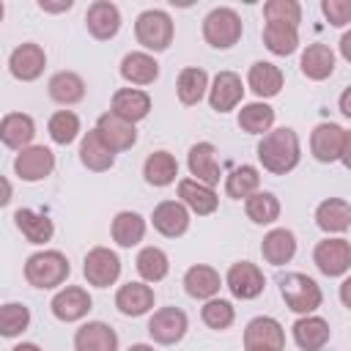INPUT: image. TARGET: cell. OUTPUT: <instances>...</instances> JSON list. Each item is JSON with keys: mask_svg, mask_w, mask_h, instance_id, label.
Masks as SVG:
<instances>
[{"mask_svg": "<svg viewBox=\"0 0 351 351\" xmlns=\"http://www.w3.org/2000/svg\"><path fill=\"white\" fill-rule=\"evenodd\" d=\"M263 16H266V22L296 27L302 22V5L296 0H269L263 5Z\"/></svg>", "mask_w": 351, "mask_h": 351, "instance_id": "f6af8a7d", "label": "cell"}, {"mask_svg": "<svg viewBox=\"0 0 351 351\" xmlns=\"http://www.w3.org/2000/svg\"><path fill=\"white\" fill-rule=\"evenodd\" d=\"M263 44H266V49L274 52V55H291V52H296V47H299V33H296V27H291V25L266 22V27H263Z\"/></svg>", "mask_w": 351, "mask_h": 351, "instance_id": "74e56055", "label": "cell"}, {"mask_svg": "<svg viewBox=\"0 0 351 351\" xmlns=\"http://www.w3.org/2000/svg\"><path fill=\"white\" fill-rule=\"evenodd\" d=\"M134 36L137 41L145 47V49H154V52H162L170 47L173 41V19L159 11V8H148L137 16L134 22Z\"/></svg>", "mask_w": 351, "mask_h": 351, "instance_id": "5b68a950", "label": "cell"}, {"mask_svg": "<svg viewBox=\"0 0 351 351\" xmlns=\"http://www.w3.org/2000/svg\"><path fill=\"white\" fill-rule=\"evenodd\" d=\"M38 8H41V11H52V14H58V11H69V8H71V0H60V3L41 0V3H38Z\"/></svg>", "mask_w": 351, "mask_h": 351, "instance_id": "c3c4849f", "label": "cell"}, {"mask_svg": "<svg viewBox=\"0 0 351 351\" xmlns=\"http://www.w3.org/2000/svg\"><path fill=\"white\" fill-rule=\"evenodd\" d=\"M8 200H11V181L0 176V208H3Z\"/></svg>", "mask_w": 351, "mask_h": 351, "instance_id": "681fc988", "label": "cell"}, {"mask_svg": "<svg viewBox=\"0 0 351 351\" xmlns=\"http://www.w3.org/2000/svg\"><path fill=\"white\" fill-rule=\"evenodd\" d=\"M82 274L90 285L96 288H107L112 285L118 277H121V258L107 250V247H93L88 255H85V266H82Z\"/></svg>", "mask_w": 351, "mask_h": 351, "instance_id": "ba28073f", "label": "cell"}, {"mask_svg": "<svg viewBox=\"0 0 351 351\" xmlns=\"http://www.w3.org/2000/svg\"><path fill=\"white\" fill-rule=\"evenodd\" d=\"M351 148V132L337 123H318L310 134V151L318 162H346V154Z\"/></svg>", "mask_w": 351, "mask_h": 351, "instance_id": "277c9868", "label": "cell"}, {"mask_svg": "<svg viewBox=\"0 0 351 351\" xmlns=\"http://www.w3.org/2000/svg\"><path fill=\"white\" fill-rule=\"evenodd\" d=\"M261 252H263L266 263L282 266V263H288L296 255V236L291 230H285V228H274V230H269L263 236Z\"/></svg>", "mask_w": 351, "mask_h": 351, "instance_id": "484cf974", "label": "cell"}, {"mask_svg": "<svg viewBox=\"0 0 351 351\" xmlns=\"http://www.w3.org/2000/svg\"><path fill=\"white\" fill-rule=\"evenodd\" d=\"M44 66H47L44 49H41L38 44H30V41H27V44H19V47L11 52V58H8L11 74H14L16 80H22V82L38 80L41 71H44Z\"/></svg>", "mask_w": 351, "mask_h": 351, "instance_id": "5bb4252c", "label": "cell"}, {"mask_svg": "<svg viewBox=\"0 0 351 351\" xmlns=\"http://www.w3.org/2000/svg\"><path fill=\"white\" fill-rule=\"evenodd\" d=\"M244 348H271V351H282L285 348V335L280 321L261 315L252 318L244 329Z\"/></svg>", "mask_w": 351, "mask_h": 351, "instance_id": "4fadbf2b", "label": "cell"}, {"mask_svg": "<svg viewBox=\"0 0 351 351\" xmlns=\"http://www.w3.org/2000/svg\"><path fill=\"white\" fill-rule=\"evenodd\" d=\"M206 88H208V74H206L203 69L189 66V69H184V71L178 74L176 93H178L181 104H197V101L203 99Z\"/></svg>", "mask_w": 351, "mask_h": 351, "instance_id": "8d00e7d4", "label": "cell"}, {"mask_svg": "<svg viewBox=\"0 0 351 351\" xmlns=\"http://www.w3.org/2000/svg\"><path fill=\"white\" fill-rule=\"evenodd\" d=\"M228 288H230V293L236 296V299H255V296H261L263 293V288H266V277H263V271L255 266V263H250V261H239V263H233L230 269H228Z\"/></svg>", "mask_w": 351, "mask_h": 351, "instance_id": "30bf717a", "label": "cell"}, {"mask_svg": "<svg viewBox=\"0 0 351 351\" xmlns=\"http://www.w3.org/2000/svg\"><path fill=\"white\" fill-rule=\"evenodd\" d=\"M244 351H271V348H244Z\"/></svg>", "mask_w": 351, "mask_h": 351, "instance_id": "11a10c76", "label": "cell"}, {"mask_svg": "<svg viewBox=\"0 0 351 351\" xmlns=\"http://www.w3.org/2000/svg\"><path fill=\"white\" fill-rule=\"evenodd\" d=\"M203 38L217 49L233 47L241 38V16L233 8L208 11V16L203 19Z\"/></svg>", "mask_w": 351, "mask_h": 351, "instance_id": "8992f818", "label": "cell"}, {"mask_svg": "<svg viewBox=\"0 0 351 351\" xmlns=\"http://www.w3.org/2000/svg\"><path fill=\"white\" fill-rule=\"evenodd\" d=\"M90 296H88V291L85 288H80V285H69V288H63V291H58L55 296H52V302H49V307H52V315L58 318V321H80L82 315H88V310H90Z\"/></svg>", "mask_w": 351, "mask_h": 351, "instance_id": "9a60e30c", "label": "cell"}, {"mask_svg": "<svg viewBox=\"0 0 351 351\" xmlns=\"http://www.w3.org/2000/svg\"><path fill=\"white\" fill-rule=\"evenodd\" d=\"M33 134H36V123L25 112H8L0 121V140L8 148H19V151L27 148V143L33 140Z\"/></svg>", "mask_w": 351, "mask_h": 351, "instance_id": "4316f807", "label": "cell"}, {"mask_svg": "<svg viewBox=\"0 0 351 351\" xmlns=\"http://www.w3.org/2000/svg\"><path fill=\"white\" fill-rule=\"evenodd\" d=\"M85 25H88V30H90L93 38L107 41L121 27V11H118V5H112L107 0H96L88 8V14H85Z\"/></svg>", "mask_w": 351, "mask_h": 351, "instance_id": "ffe728a7", "label": "cell"}, {"mask_svg": "<svg viewBox=\"0 0 351 351\" xmlns=\"http://www.w3.org/2000/svg\"><path fill=\"white\" fill-rule=\"evenodd\" d=\"M348 96H351V90H343V96H340V112H343V115H351V104H348Z\"/></svg>", "mask_w": 351, "mask_h": 351, "instance_id": "816d5d0a", "label": "cell"}, {"mask_svg": "<svg viewBox=\"0 0 351 351\" xmlns=\"http://www.w3.org/2000/svg\"><path fill=\"white\" fill-rule=\"evenodd\" d=\"M184 288H186V293L195 296V299H214L217 291H219V274H217L211 266L197 263V266L186 269V274H184Z\"/></svg>", "mask_w": 351, "mask_h": 351, "instance_id": "1f68e13d", "label": "cell"}, {"mask_svg": "<svg viewBox=\"0 0 351 351\" xmlns=\"http://www.w3.org/2000/svg\"><path fill=\"white\" fill-rule=\"evenodd\" d=\"M315 222L321 230L326 233H346L351 225V206L343 197H329L324 203H318L315 208Z\"/></svg>", "mask_w": 351, "mask_h": 351, "instance_id": "cb8c5ba5", "label": "cell"}, {"mask_svg": "<svg viewBox=\"0 0 351 351\" xmlns=\"http://www.w3.org/2000/svg\"><path fill=\"white\" fill-rule=\"evenodd\" d=\"M143 176L151 186H167L178 176V162L167 151H154L143 165Z\"/></svg>", "mask_w": 351, "mask_h": 351, "instance_id": "836d02e7", "label": "cell"}, {"mask_svg": "<svg viewBox=\"0 0 351 351\" xmlns=\"http://www.w3.org/2000/svg\"><path fill=\"white\" fill-rule=\"evenodd\" d=\"M241 96H244V85L241 77L233 71H219L208 88V104L217 112H230L241 101Z\"/></svg>", "mask_w": 351, "mask_h": 351, "instance_id": "2e32d148", "label": "cell"}, {"mask_svg": "<svg viewBox=\"0 0 351 351\" xmlns=\"http://www.w3.org/2000/svg\"><path fill=\"white\" fill-rule=\"evenodd\" d=\"M244 211L255 225H269L280 217V200L271 192H252L244 200Z\"/></svg>", "mask_w": 351, "mask_h": 351, "instance_id": "ab89813d", "label": "cell"}, {"mask_svg": "<svg viewBox=\"0 0 351 351\" xmlns=\"http://www.w3.org/2000/svg\"><path fill=\"white\" fill-rule=\"evenodd\" d=\"M30 324V310L19 302L0 304V337H16L27 329Z\"/></svg>", "mask_w": 351, "mask_h": 351, "instance_id": "7bdbcfd3", "label": "cell"}, {"mask_svg": "<svg viewBox=\"0 0 351 351\" xmlns=\"http://www.w3.org/2000/svg\"><path fill=\"white\" fill-rule=\"evenodd\" d=\"M71 266L66 261L63 252L58 250H44V252H36L27 258L25 263V280L33 285V288H58L60 282H66Z\"/></svg>", "mask_w": 351, "mask_h": 351, "instance_id": "7a4b0ae2", "label": "cell"}, {"mask_svg": "<svg viewBox=\"0 0 351 351\" xmlns=\"http://www.w3.org/2000/svg\"><path fill=\"white\" fill-rule=\"evenodd\" d=\"M14 170L22 181H41L55 170V154L44 145H27L16 154Z\"/></svg>", "mask_w": 351, "mask_h": 351, "instance_id": "9c48e42d", "label": "cell"}, {"mask_svg": "<svg viewBox=\"0 0 351 351\" xmlns=\"http://www.w3.org/2000/svg\"><path fill=\"white\" fill-rule=\"evenodd\" d=\"M3 14H5V8H3V3H0V19H3Z\"/></svg>", "mask_w": 351, "mask_h": 351, "instance_id": "9f6ffc18", "label": "cell"}, {"mask_svg": "<svg viewBox=\"0 0 351 351\" xmlns=\"http://www.w3.org/2000/svg\"><path fill=\"white\" fill-rule=\"evenodd\" d=\"M49 96L58 101V104H77L82 96H85V82L80 74L74 71H58L52 80H49Z\"/></svg>", "mask_w": 351, "mask_h": 351, "instance_id": "d590c367", "label": "cell"}, {"mask_svg": "<svg viewBox=\"0 0 351 351\" xmlns=\"http://www.w3.org/2000/svg\"><path fill=\"white\" fill-rule=\"evenodd\" d=\"M167 269H170V261L167 255L159 250V247H143L140 255H137V271L145 282H159L167 277Z\"/></svg>", "mask_w": 351, "mask_h": 351, "instance_id": "60d3db41", "label": "cell"}, {"mask_svg": "<svg viewBox=\"0 0 351 351\" xmlns=\"http://www.w3.org/2000/svg\"><path fill=\"white\" fill-rule=\"evenodd\" d=\"M121 77L132 85H148L159 77V63L148 52H129L121 60Z\"/></svg>", "mask_w": 351, "mask_h": 351, "instance_id": "f546056e", "label": "cell"}, {"mask_svg": "<svg viewBox=\"0 0 351 351\" xmlns=\"http://www.w3.org/2000/svg\"><path fill=\"white\" fill-rule=\"evenodd\" d=\"M321 11L326 14L329 25H335V27H343L351 22V3L348 0H324Z\"/></svg>", "mask_w": 351, "mask_h": 351, "instance_id": "7dc6e473", "label": "cell"}, {"mask_svg": "<svg viewBox=\"0 0 351 351\" xmlns=\"http://www.w3.org/2000/svg\"><path fill=\"white\" fill-rule=\"evenodd\" d=\"M280 293H282L285 304L293 313H302V315H310L313 310H318L321 307V299H324L318 282L313 277H307V274H299V271L285 274L280 280Z\"/></svg>", "mask_w": 351, "mask_h": 351, "instance_id": "3957f363", "label": "cell"}, {"mask_svg": "<svg viewBox=\"0 0 351 351\" xmlns=\"http://www.w3.org/2000/svg\"><path fill=\"white\" fill-rule=\"evenodd\" d=\"M302 148H299V137L293 129L282 126L274 132H266L263 140L258 143V159L263 165V170L274 173V176H285L299 165Z\"/></svg>", "mask_w": 351, "mask_h": 351, "instance_id": "6da1fadb", "label": "cell"}, {"mask_svg": "<svg viewBox=\"0 0 351 351\" xmlns=\"http://www.w3.org/2000/svg\"><path fill=\"white\" fill-rule=\"evenodd\" d=\"M77 351H118V335L104 321H88L74 335Z\"/></svg>", "mask_w": 351, "mask_h": 351, "instance_id": "d6986e66", "label": "cell"}, {"mask_svg": "<svg viewBox=\"0 0 351 351\" xmlns=\"http://www.w3.org/2000/svg\"><path fill=\"white\" fill-rule=\"evenodd\" d=\"M340 49H343V58L351 60V33H346V36L340 38Z\"/></svg>", "mask_w": 351, "mask_h": 351, "instance_id": "f907efd6", "label": "cell"}, {"mask_svg": "<svg viewBox=\"0 0 351 351\" xmlns=\"http://www.w3.org/2000/svg\"><path fill=\"white\" fill-rule=\"evenodd\" d=\"M148 335L156 343H162V346L178 343L186 335V315H184V310H178V307H162V310H156L151 315V321H148Z\"/></svg>", "mask_w": 351, "mask_h": 351, "instance_id": "8fae6325", "label": "cell"}, {"mask_svg": "<svg viewBox=\"0 0 351 351\" xmlns=\"http://www.w3.org/2000/svg\"><path fill=\"white\" fill-rule=\"evenodd\" d=\"M200 315H203V324L211 326V329H228V326L233 324V318H236L233 304L225 302V299H208V302L203 304Z\"/></svg>", "mask_w": 351, "mask_h": 351, "instance_id": "bcb514c9", "label": "cell"}, {"mask_svg": "<svg viewBox=\"0 0 351 351\" xmlns=\"http://www.w3.org/2000/svg\"><path fill=\"white\" fill-rule=\"evenodd\" d=\"M145 236V219L137 211H121L112 219V239L121 247H134Z\"/></svg>", "mask_w": 351, "mask_h": 351, "instance_id": "e575fe53", "label": "cell"}, {"mask_svg": "<svg viewBox=\"0 0 351 351\" xmlns=\"http://www.w3.org/2000/svg\"><path fill=\"white\" fill-rule=\"evenodd\" d=\"M115 307L123 315L137 318V315H143L154 307V288L145 285V282H126L115 293Z\"/></svg>", "mask_w": 351, "mask_h": 351, "instance_id": "7402d4cb", "label": "cell"}, {"mask_svg": "<svg viewBox=\"0 0 351 351\" xmlns=\"http://www.w3.org/2000/svg\"><path fill=\"white\" fill-rule=\"evenodd\" d=\"M11 351H41L36 343H19V346H14Z\"/></svg>", "mask_w": 351, "mask_h": 351, "instance_id": "f5cc1de1", "label": "cell"}, {"mask_svg": "<svg viewBox=\"0 0 351 351\" xmlns=\"http://www.w3.org/2000/svg\"><path fill=\"white\" fill-rule=\"evenodd\" d=\"M47 132H49V137H52L58 145H69V143H74L77 134H80V118H77L71 110H60V112H55V115L49 118Z\"/></svg>", "mask_w": 351, "mask_h": 351, "instance_id": "ee69618b", "label": "cell"}, {"mask_svg": "<svg viewBox=\"0 0 351 351\" xmlns=\"http://www.w3.org/2000/svg\"><path fill=\"white\" fill-rule=\"evenodd\" d=\"M189 173L195 176V181L206 184V186H214L219 184V159H217V148L211 143H195L189 148Z\"/></svg>", "mask_w": 351, "mask_h": 351, "instance_id": "ac0fdd59", "label": "cell"}, {"mask_svg": "<svg viewBox=\"0 0 351 351\" xmlns=\"http://www.w3.org/2000/svg\"><path fill=\"white\" fill-rule=\"evenodd\" d=\"M80 159H82V165H85L88 170H93V173H104V170H110V167H112L115 154L101 143V137L96 134V129H90V132L82 137Z\"/></svg>", "mask_w": 351, "mask_h": 351, "instance_id": "4dcf8cb0", "label": "cell"}, {"mask_svg": "<svg viewBox=\"0 0 351 351\" xmlns=\"http://www.w3.org/2000/svg\"><path fill=\"white\" fill-rule=\"evenodd\" d=\"M247 82H250V88H252L255 96H261V99H271V96H277L280 88H282V71H280L274 63L258 60V63L250 66Z\"/></svg>", "mask_w": 351, "mask_h": 351, "instance_id": "83f0119b", "label": "cell"}, {"mask_svg": "<svg viewBox=\"0 0 351 351\" xmlns=\"http://www.w3.org/2000/svg\"><path fill=\"white\" fill-rule=\"evenodd\" d=\"M96 134L101 137V143H104L112 154L126 151V148H132V145L137 143V129H134V123H129V121H123V118H118V115H112V112H104V115L96 121Z\"/></svg>", "mask_w": 351, "mask_h": 351, "instance_id": "7c38bea8", "label": "cell"}, {"mask_svg": "<svg viewBox=\"0 0 351 351\" xmlns=\"http://www.w3.org/2000/svg\"><path fill=\"white\" fill-rule=\"evenodd\" d=\"M110 112L129 121V123H137L151 112V96L145 90H137V88H121L112 93V110Z\"/></svg>", "mask_w": 351, "mask_h": 351, "instance_id": "44dd1931", "label": "cell"}, {"mask_svg": "<svg viewBox=\"0 0 351 351\" xmlns=\"http://www.w3.org/2000/svg\"><path fill=\"white\" fill-rule=\"evenodd\" d=\"M178 197H181V203L186 208H192L200 217L214 214L217 211V203H219L217 195H214V189L206 186V184H200V181H195V178H181L178 181Z\"/></svg>", "mask_w": 351, "mask_h": 351, "instance_id": "603a6c76", "label": "cell"}, {"mask_svg": "<svg viewBox=\"0 0 351 351\" xmlns=\"http://www.w3.org/2000/svg\"><path fill=\"white\" fill-rule=\"evenodd\" d=\"M151 222H154V228H156L162 236L178 239V236H184L186 228H189V211H186V206L178 203V200H162V203L154 208Z\"/></svg>", "mask_w": 351, "mask_h": 351, "instance_id": "e0dca14e", "label": "cell"}, {"mask_svg": "<svg viewBox=\"0 0 351 351\" xmlns=\"http://www.w3.org/2000/svg\"><path fill=\"white\" fill-rule=\"evenodd\" d=\"M274 123V110L266 101H252L239 110V126L250 134H263Z\"/></svg>", "mask_w": 351, "mask_h": 351, "instance_id": "f35d334b", "label": "cell"}, {"mask_svg": "<svg viewBox=\"0 0 351 351\" xmlns=\"http://www.w3.org/2000/svg\"><path fill=\"white\" fill-rule=\"evenodd\" d=\"M293 340L302 351H321L329 340V324L318 315H302L293 324Z\"/></svg>", "mask_w": 351, "mask_h": 351, "instance_id": "d4e9b609", "label": "cell"}, {"mask_svg": "<svg viewBox=\"0 0 351 351\" xmlns=\"http://www.w3.org/2000/svg\"><path fill=\"white\" fill-rule=\"evenodd\" d=\"M129 351H154V348H151V346H145V343H137V346H132Z\"/></svg>", "mask_w": 351, "mask_h": 351, "instance_id": "db71d44e", "label": "cell"}, {"mask_svg": "<svg viewBox=\"0 0 351 351\" xmlns=\"http://www.w3.org/2000/svg\"><path fill=\"white\" fill-rule=\"evenodd\" d=\"M313 261L321 274L326 277H340L351 269V244L346 239H324L315 244Z\"/></svg>", "mask_w": 351, "mask_h": 351, "instance_id": "52a82bcc", "label": "cell"}, {"mask_svg": "<svg viewBox=\"0 0 351 351\" xmlns=\"http://www.w3.org/2000/svg\"><path fill=\"white\" fill-rule=\"evenodd\" d=\"M14 222H16V228L22 230V236H25L30 244H47V241L52 239V233H55L52 219H49L47 214L33 211V208H19V211L14 214Z\"/></svg>", "mask_w": 351, "mask_h": 351, "instance_id": "f1b7e54d", "label": "cell"}, {"mask_svg": "<svg viewBox=\"0 0 351 351\" xmlns=\"http://www.w3.org/2000/svg\"><path fill=\"white\" fill-rule=\"evenodd\" d=\"M302 74L310 80H326L335 71V52L326 44H310L302 52Z\"/></svg>", "mask_w": 351, "mask_h": 351, "instance_id": "d6a6232c", "label": "cell"}, {"mask_svg": "<svg viewBox=\"0 0 351 351\" xmlns=\"http://www.w3.org/2000/svg\"><path fill=\"white\" fill-rule=\"evenodd\" d=\"M258 184H261V176H258V170L252 167V165H241V167H236L230 176H228V181H225V192H228V197H236V200H247L252 192H258Z\"/></svg>", "mask_w": 351, "mask_h": 351, "instance_id": "b9f144b4", "label": "cell"}]
</instances>
